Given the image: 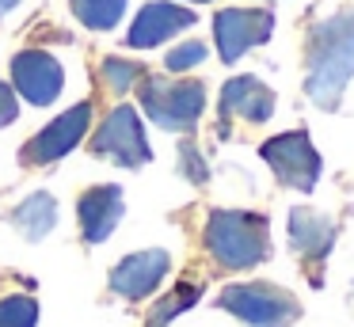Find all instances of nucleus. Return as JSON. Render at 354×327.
I'll use <instances>...</instances> for the list:
<instances>
[{"instance_id":"nucleus-22","label":"nucleus","mask_w":354,"mask_h":327,"mask_svg":"<svg viewBox=\"0 0 354 327\" xmlns=\"http://www.w3.org/2000/svg\"><path fill=\"white\" fill-rule=\"evenodd\" d=\"M19 118V99H16V88L8 80H0V129L12 126Z\"/></svg>"},{"instance_id":"nucleus-16","label":"nucleus","mask_w":354,"mask_h":327,"mask_svg":"<svg viewBox=\"0 0 354 327\" xmlns=\"http://www.w3.org/2000/svg\"><path fill=\"white\" fill-rule=\"evenodd\" d=\"M69 8L88 30H111L126 15V0H69Z\"/></svg>"},{"instance_id":"nucleus-11","label":"nucleus","mask_w":354,"mask_h":327,"mask_svg":"<svg viewBox=\"0 0 354 327\" xmlns=\"http://www.w3.org/2000/svg\"><path fill=\"white\" fill-rule=\"evenodd\" d=\"M191 27H194L191 8L171 4V0H153V4H145L133 15L130 30H126V46H133V50H153V46H164L168 38L183 35Z\"/></svg>"},{"instance_id":"nucleus-1","label":"nucleus","mask_w":354,"mask_h":327,"mask_svg":"<svg viewBox=\"0 0 354 327\" xmlns=\"http://www.w3.org/2000/svg\"><path fill=\"white\" fill-rule=\"evenodd\" d=\"M351 80H354V12L328 15L308 35L305 95L320 111H339Z\"/></svg>"},{"instance_id":"nucleus-7","label":"nucleus","mask_w":354,"mask_h":327,"mask_svg":"<svg viewBox=\"0 0 354 327\" xmlns=\"http://www.w3.org/2000/svg\"><path fill=\"white\" fill-rule=\"evenodd\" d=\"M274 12L270 8H225L214 15V42L225 65H236L248 50L270 42Z\"/></svg>"},{"instance_id":"nucleus-21","label":"nucleus","mask_w":354,"mask_h":327,"mask_svg":"<svg viewBox=\"0 0 354 327\" xmlns=\"http://www.w3.org/2000/svg\"><path fill=\"white\" fill-rule=\"evenodd\" d=\"M179 171H183L191 183H198V187L209 179V167H206V160H202V152L194 149V141L179 144Z\"/></svg>"},{"instance_id":"nucleus-13","label":"nucleus","mask_w":354,"mask_h":327,"mask_svg":"<svg viewBox=\"0 0 354 327\" xmlns=\"http://www.w3.org/2000/svg\"><path fill=\"white\" fill-rule=\"evenodd\" d=\"M278 95L259 80V76H232L221 88V118H236L248 126H259L274 114Z\"/></svg>"},{"instance_id":"nucleus-12","label":"nucleus","mask_w":354,"mask_h":327,"mask_svg":"<svg viewBox=\"0 0 354 327\" xmlns=\"http://www.w3.org/2000/svg\"><path fill=\"white\" fill-rule=\"evenodd\" d=\"M126 213L122 202V187L115 183H103V187H88L77 202V217H80V232H84L88 243H103L111 240V232L118 228Z\"/></svg>"},{"instance_id":"nucleus-23","label":"nucleus","mask_w":354,"mask_h":327,"mask_svg":"<svg viewBox=\"0 0 354 327\" xmlns=\"http://www.w3.org/2000/svg\"><path fill=\"white\" fill-rule=\"evenodd\" d=\"M12 8H19V0H0V19L12 12Z\"/></svg>"},{"instance_id":"nucleus-2","label":"nucleus","mask_w":354,"mask_h":327,"mask_svg":"<svg viewBox=\"0 0 354 327\" xmlns=\"http://www.w3.org/2000/svg\"><path fill=\"white\" fill-rule=\"evenodd\" d=\"M202 240L221 270H252L270 259V225L252 209H209Z\"/></svg>"},{"instance_id":"nucleus-17","label":"nucleus","mask_w":354,"mask_h":327,"mask_svg":"<svg viewBox=\"0 0 354 327\" xmlns=\"http://www.w3.org/2000/svg\"><path fill=\"white\" fill-rule=\"evenodd\" d=\"M198 297H202V286H198V281H183V286H176L160 304H156L153 312H149V327H168L171 319H176L179 312L191 308V304L198 301Z\"/></svg>"},{"instance_id":"nucleus-3","label":"nucleus","mask_w":354,"mask_h":327,"mask_svg":"<svg viewBox=\"0 0 354 327\" xmlns=\"http://www.w3.org/2000/svg\"><path fill=\"white\" fill-rule=\"evenodd\" d=\"M141 111L168 133H191L206 111V84L202 80H164V76H141L138 84Z\"/></svg>"},{"instance_id":"nucleus-4","label":"nucleus","mask_w":354,"mask_h":327,"mask_svg":"<svg viewBox=\"0 0 354 327\" xmlns=\"http://www.w3.org/2000/svg\"><path fill=\"white\" fill-rule=\"evenodd\" d=\"M217 308L236 316L248 327H293L301 319V301L270 281H232L221 289Z\"/></svg>"},{"instance_id":"nucleus-15","label":"nucleus","mask_w":354,"mask_h":327,"mask_svg":"<svg viewBox=\"0 0 354 327\" xmlns=\"http://www.w3.org/2000/svg\"><path fill=\"white\" fill-rule=\"evenodd\" d=\"M8 221L16 225V232L24 236V240H31V243L46 240V236L54 232V225H57V202H54V194H46V190L31 194L27 202H19L16 209H12Z\"/></svg>"},{"instance_id":"nucleus-19","label":"nucleus","mask_w":354,"mask_h":327,"mask_svg":"<svg viewBox=\"0 0 354 327\" xmlns=\"http://www.w3.org/2000/svg\"><path fill=\"white\" fill-rule=\"evenodd\" d=\"M35 324H39L35 297H24V293L0 297V327H35Z\"/></svg>"},{"instance_id":"nucleus-14","label":"nucleus","mask_w":354,"mask_h":327,"mask_svg":"<svg viewBox=\"0 0 354 327\" xmlns=\"http://www.w3.org/2000/svg\"><path fill=\"white\" fill-rule=\"evenodd\" d=\"M335 243V221L313 205H293L290 209V247L308 263H324Z\"/></svg>"},{"instance_id":"nucleus-24","label":"nucleus","mask_w":354,"mask_h":327,"mask_svg":"<svg viewBox=\"0 0 354 327\" xmlns=\"http://www.w3.org/2000/svg\"><path fill=\"white\" fill-rule=\"evenodd\" d=\"M191 4H209V0H191Z\"/></svg>"},{"instance_id":"nucleus-8","label":"nucleus","mask_w":354,"mask_h":327,"mask_svg":"<svg viewBox=\"0 0 354 327\" xmlns=\"http://www.w3.org/2000/svg\"><path fill=\"white\" fill-rule=\"evenodd\" d=\"M88 126H92V103H77L73 111L57 114L46 129L31 137L24 144V164H54V160L69 156L80 141L88 137Z\"/></svg>"},{"instance_id":"nucleus-5","label":"nucleus","mask_w":354,"mask_h":327,"mask_svg":"<svg viewBox=\"0 0 354 327\" xmlns=\"http://www.w3.org/2000/svg\"><path fill=\"white\" fill-rule=\"evenodd\" d=\"M259 156H263V164L274 171V179L290 190L313 194L316 183H320L324 160H320V152H316L313 137H308L305 129H290V133H278V137H270V141H263Z\"/></svg>"},{"instance_id":"nucleus-6","label":"nucleus","mask_w":354,"mask_h":327,"mask_svg":"<svg viewBox=\"0 0 354 327\" xmlns=\"http://www.w3.org/2000/svg\"><path fill=\"white\" fill-rule=\"evenodd\" d=\"M92 152L118 167H145L153 160V149H149L145 126H141V114L133 111L130 103H118L107 118L100 122L92 137Z\"/></svg>"},{"instance_id":"nucleus-9","label":"nucleus","mask_w":354,"mask_h":327,"mask_svg":"<svg viewBox=\"0 0 354 327\" xmlns=\"http://www.w3.org/2000/svg\"><path fill=\"white\" fill-rule=\"evenodd\" d=\"M12 88L31 106H50L65 88V68L46 50H19L12 57Z\"/></svg>"},{"instance_id":"nucleus-18","label":"nucleus","mask_w":354,"mask_h":327,"mask_svg":"<svg viewBox=\"0 0 354 327\" xmlns=\"http://www.w3.org/2000/svg\"><path fill=\"white\" fill-rule=\"evenodd\" d=\"M141 76H145V68L138 61H126V57H103V65H100V80L115 95H126L133 84H141Z\"/></svg>"},{"instance_id":"nucleus-20","label":"nucleus","mask_w":354,"mask_h":327,"mask_svg":"<svg viewBox=\"0 0 354 327\" xmlns=\"http://www.w3.org/2000/svg\"><path fill=\"white\" fill-rule=\"evenodd\" d=\"M206 61V46L194 38V42H179L176 50H168V57H164V68L168 73H187V68L202 65Z\"/></svg>"},{"instance_id":"nucleus-10","label":"nucleus","mask_w":354,"mask_h":327,"mask_svg":"<svg viewBox=\"0 0 354 327\" xmlns=\"http://www.w3.org/2000/svg\"><path fill=\"white\" fill-rule=\"evenodd\" d=\"M168 270H171V255L164 247L133 251L111 270V293L126 297V301H145L160 289Z\"/></svg>"}]
</instances>
